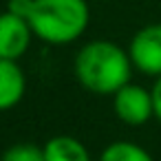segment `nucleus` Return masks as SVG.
Here are the masks:
<instances>
[{
    "instance_id": "obj_4",
    "label": "nucleus",
    "mask_w": 161,
    "mask_h": 161,
    "mask_svg": "<svg viewBox=\"0 0 161 161\" xmlns=\"http://www.w3.org/2000/svg\"><path fill=\"white\" fill-rule=\"evenodd\" d=\"M126 49L137 73L152 80L161 75V22L137 29Z\"/></svg>"
},
{
    "instance_id": "obj_3",
    "label": "nucleus",
    "mask_w": 161,
    "mask_h": 161,
    "mask_svg": "<svg viewBox=\"0 0 161 161\" xmlns=\"http://www.w3.org/2000/svg\"><path fill=\"white\" fill-rule=\"evenodd\" d=\"M113 113L115 117L130 126V128H139L146 126L152 117H154V102H152V91L128 82L126 86H121L113 97Z\"/></svg>"
},
{
    "instance_id": "obj_1",
    "label": "nucleus",
    "mask_w": 161,
    "mask_h": 161,
    "mask_svg": "<svg viewBox=\"0 0 161 161\" xmlns=\"http://www.w3.org/2000/svg\"><path fill=\"white\" fill-rule=\"evenodd\" d=\"M9 7L27 18L36 40L51 47L77 42L91 25L88 0H9Z\"/></svg>"
},
{
    "instance_id": "obj_5",
    "label": "nucleus",
    "mask_w": 161,
    "mask_h": 161,
    "mask_svg": "<svg viewBox=\"0 0 161 161\" xmlns=\"http://www.w3.org/2000/svg\"><path fill=\"white\" fill-rule=\"evenodd\" d=\"M33 40L36 36L22 14L11 7L0 11V58L20 62L29 53Z\"/></svg>"
},
{
    "instance_id": "obj_2",
    "label": "nucleus",
    "mask_w": 161,
    "mask_h": 161,
    "mask_svg": "<svg viewBox=\"0 0 161 161\" xmlns=\"http://www.w3.org/2000/svg\"><path fill=\"white\" fill-rule=\"evenodd\" d=\"M132 62L128 49L113 40H88L73 58V75L77 84L102 97H113L121 86L132 82Z\"/></svg>"
},
{
    "instance_id": "obj_7",
    "label": "nucleus",
    "mask_w": 161,
    "mask_h": 161,
    "mask_svg": "<svg viewBox=\"0 0 161 161\" xmlns=\"http://www.w3.org/2000/svg\"><path fill=\"white\" fill-rule=\"evenodd\" d=\"M44 161H93L82 139L73 135H55L42 146Z\"/></svg>"
},
{
    "instance_id": "obj_10",
    "label": "nucleus",
    "mask_w": 161,
    "mask_h": 161,
    "mask_svg": "<svg viewBox=\"0 0 161 161\" xmlns=\"http://www.w3.org/2000/svg\"><path fill=\"white\" fill-rule=\"evenodd\" d=\"M150 91H152V102H154V119L161 124V75L154 80Z\"/></svg>"
},
{
    "instance_id": "obj_8",
    "label": "nucleus",
    "mask_w": 161,
    "mask_h": 161,
    "mask_svg": "<svg viewBox=\"0 0 161 161\" xmlns=\"http://www.w3.org/2000/svg\"><path fill=\"white\" fill-rule=\"evenodd\" d=\"M97 161H154V157L135 141L117 139V141H110L102 150Z\"/></svg>"
},
{
    "instance_id": "obj_6",
    "label": "nucleus",
    "mask_w": 161,
    "mask_h": 161,
    "mask_svg": "<svg viewBox=\"0 0 161 161\" xmlns=\"http://www.w3.org/2000/svg\"><path fill=\"white\" fill-rule=\"evenodd\" d=\"M27 95V73L16 60L0 58V113L14 110Z\"/></svg>"
},
{
    "instance_id": "obj_9",
    "label": "nucleus",
    "mask_w": 161,
    "mask_h": 161,
    "mask_svg": "<svg viewBox=\"0 0 161 161\" xmlns=\"http://www.w3.org/2000/svg\"><path fill=\"white\" fill-rule=\"evenodd\" d=\"M0 161H44V152H42V146L22 141V143L9 146L0 154Z\"/></svg>"
}]
</instances>
